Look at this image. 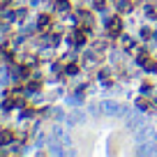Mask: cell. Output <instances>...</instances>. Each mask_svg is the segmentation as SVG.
I'll return each instance as SVG.
<instances>
[{"label":"cell","mask_w":157,"mask_h":157,"mask_svg":"<svg viewBox=\"0 0 157 157\" xmlns=\"http://www.w3.org/2000/svg\"><path fill=\"white\" fill-rule=\"evenodd\" d=\"M76 21H78V25H81V28H93V23H95L93 14H90V12H86V10H81V12H78Z\"/></svg>","instance_id":"obj_3"},{"label":"cell","mask_w":157,"mask_h":157,"mask_svg":"<svg viewBox=\"0 0 157 157\" xmlns=\"http://www.w3.org/2000/svg\"><path fill=\"white\" fill-rule=\"evenodd\" d=\"M86 39H88V28H78V30H74V33L69 35V44L81 46V44H86Z\"/></svg>","instance_id":"obj_2"},{"label":"cell","mask_w":157,"mask_h":157,"mask_svg":"<svg viewBox=\"0 0 157 157\" xmlns=\"http://www.w3.org/2000/svg\"><path fill=\"white\" fill-rule=\"evenodd\" d=\"M120 33H123V19L120 16H111L106 21V35L109 37H118Z\"/></svg>","instance_id":"obj_1"},{"label":"cell","mask_w":157,"mask_h":157,"mask_svg":"<svg viewBox=\"0 0 157 157\" xmlns=\"http://www.w3.org/2000/svg\"><path fill=\"white\" fill-rule=\"evenodd\" d=\"M132 10V0H118V12L120 14H127Z\"/></svg>","instance_id":"obj_6"},{"label":"cell","mask_w":157,"mask_h":157,"mask_svg":"<svg viewBox=\"0 0 157 157\" xmlns=\"http://www.w3.org/2000/svg\"><path fill=\"white\" fill-rule=\"evenodd\" d=\"M53 7H56V12H67L69 10V0H56Z\"/></svg>","instance_id":"obj_7"},{"label":"cell","mask_w":157,"mask_h":157,"mask_svg":"<svg viewBox=\"0 0 157 157\" xmlns=\"http://www.w3.org/2000/svg\"><path fill=\"white\" fill-rule=\"evenodd\" d=\"M49 25H51V16L49 14H42V16H39V21H37V28L39 30H49Z\"/></svg>","instance_id":"obj_4"},{"label":"cell","mask_w":157,"mask_h":157,"mask_svg":"<svg viewBox=\"0 0 157 157\" xmlns=\"http://www.w3.org/2000/svg\"><path fill=\"white\" fill-rule=\"evenodd\" d=\"M141 37H143V39H150V37H152V33H150L148 28H143V30H141Z\"/></svg>","instance_id":"obj_12"},{"label":"cell","mask_w":157,"mask_h":157,"mask_svg":"<svg viewBox=\"0 0 157 157\" xmlns=\"http://www.w3.org/2000/svg\"><path fill=\"white\" fill-rule=\"evenodd\" d=\"M106 7V0H95V10H104Z\"/></svg>","instance_id":"obj_11"},{"label":"cell","mask_w":157,"mask_h":157,"mask_svg":"<svg viewBox=\"0 0 157 157\" xmlns=\"http://www.w3.org/2000/svg\"><path fill=\"white\" fill-rule=\"evenodd\" d=\"M99 78H102L104 83H111V74H109V69H102V72H99Z\"/></svg>","instance_id":"obj_9"},{"label":"cell","mask_w":157,"mask_h":157,"mask_svg":"<svg viewBox=\"0 0 157 157\" xmlns=\"http://www.w3.org/2000/svg\"><path fill=\"white\" fill-rule=\"evenodd\" d=\"M136 106L141 109V111H152V102H150V99H146V97H139L136 99Z\"/></svg>","instance_id":"obj_5"},{"label":"cell","mask_w":157,"mask_h":157,"mask_svg":"<svg viewBox=\"0 0 157 157\" xmlns=\"http://www.w3.org/2000/svg\"><path fill=\"white\" fill-rule=\"evenodd\" d=\"M150 88H152V83H150V81H146V83L141 86V90H143V93H150Z\"/></svg>","instance_id":"obj_13"},{"label":"cell","mask_w":157,"mask_h":157,"mask_svg":"<svg viewBox=\"0 0 157 157\" xmlns=\"http://www.w3.org/2000/svg\"><path fill=\"white\" fill-rule=\"evenodd\" d=\"M155 104H157V102H155Z\"/></svg>","instance_id":"obj_14"},{"label":"cell","mask_w":157,"mask_h":157,"mask_svg":"<svg viewBox=\"0 0 157 157\" xmlns=\"http://www.w3.org/2000/svg\"><path fill=\"white\" fill-rule=\"evenodd\" d=\"M65 72H67V74H72V76H74V74H78V65H67V69H65Z\"/></svg>","instance_id":"obj_10"},{"label":"cell","mask_w":157,"mask_h":157,"mask_svg":"<svg viewBox=\"0 0 157 157\" xmlns=\"http://www.w3.org/2000/svg\"><path fill=\"white\" fill-rule=\"evenodd\" d=\"M136 60H139V65H146L148 60H150V56H148V51H139V56H136Z\"/></svg>","instance_id":"obj_8"}]
</instances>
